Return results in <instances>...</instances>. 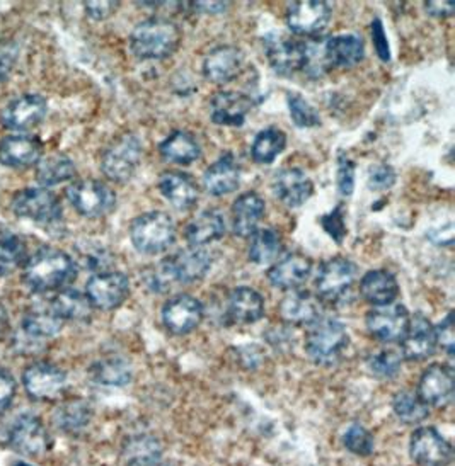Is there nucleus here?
I'll return each instance as SVG.
<instances>
[{
	"label": "nucleus",
	"instance_id": "obj_1",
	"mask_svg": "<svg viewBox=\"0 0 455 466\" xmlns=\"http://www.w3.org/2000/svg\"><path fill=\"white\" fill-rule=\"evenodd\" d=\"M212 268V255L203 247H188L166 257L159 266L149 271L147 283L154 293H166L172 284L201 281Z\"/></svg>",
	"mask_w": 455,
	"mask_h": 466
},
{
	"label": "nucleus",
	"instance_id": "obj_2",
	"mask_svg": "<svg viewBox=\"0 0 455 466\" xmlns=\"http://www.w3.org/2000/svg\"><path fill=\"white\" fill-rule=\"evenodd\" d=\"M75 276L71 255L55 247H42L29 257L24 266V283L34 293H46L63 288Z\"/></svg>",
	"mask_w": 455,
	"mask_h": 466
},
{
	"label": "nucleus",
	"instance_id": "obj_3",
	"mask_svg": "<svg viewBox=\"0 0 455 466\" xmlns=\"http://www.w3.org/2000/svg\"><path fill=\"white\" fill-rule=\"evenodd\" d=\"M181 44V29L169 19L150 17L139 23L130 34V50L140 60L171 57Z\"/></svg>",
	"mask_w": 455,
	"mask_h": 466
},
{
	"label": "nucleus",
	"instance_id": "obj_4",
	"mask_svg": "<svg viewBox=\"0 0 455 466\" xmlns=\"http://www.w3.org/2000/svg\"><path fill=\"white\" fill-rule=\"evenodd\" d=\"M350 336L336 319H319L305 338V353L319 366L336 365L348 349Z\"/></svg>",
	"mask_w": 455,
	"mask_h": 466
},
{
	"label": "nucleus",
	"instance_id": "obj_5",
	"mask_svg": "<svg viewBox=\"0 0 455 466\" xmlns=\"http://www.w3.org/2000/svg\"><path fill=\"white\" fill-rule=\"evenodd\" d=\"M130 239L140 254H160L176 241V225L168 213H143L131 222Z\"/></svg>",
	"mask_w": 455,
	"mask_h": 466
},
{
	"label": "nucleus",
	"instance_id": "obj_6",
	"mask_svg": "<svg viewBox=\"0 0 455 466\" xmlns=\"http://www.w3.org/2000/svg\"><path fill=\"white\" fill-rule=\"evenodd\" d=\"M356 283V266L346 257H333L321 264L315 276V293L321 303H346Z\"/></svg>",
	"mask_w": 455,
	"mask_h": 466
},
{
	"label": "nucleus",
	"instance_id": "obj_7",
	"mask_svg": "<svg viewBox=\"0 0 455 466\" xmlns=\"http://www.w3.org/2000/svg\"><path fill=\"white\" fill-rule=\"evenodd\" d=\"M142 160V143L133 133L118 137L101 157V170L113 183L125 184L135 176Z\"/></svg>",
	"mask_w": 455,
	"mask_h": 466
},
{
	"label": "nucleus",
	"instance_id": "obj_8",
	"mask_svg": "<svg viewBox=\"0 0 455 466\" xmlns=\"http://www.w3.org/2000/svg\"><path fill=\"white\" fill-rule=\"evenodd\" d=\"M13 212L38 225H55L62 218V204L52 191L44 187H28L15 193Z\"/></svg>",
	"mask_w": 455,
	"mask_h": 466
},
{
	"label": "nucleus",
	"instance_id": "obj_9",
	"mask_svg": "<svg viewBox=\"0 0 455 466\" xmlns=\"http://www.w3.org/2000/svg\"><path fill=\"white\" fill-rule=\"evenodd\" d=\"M67 199L71 201L73 210L87 216L100 218L113 212L116 195L110 185L94 179L77 181L67 187Z\"/></svg>",
	"mask_w": 455,
	"mask_h": 466
},
{
	"label": "nucleus",
	"instance_id": "obj_10",
	"mask_svg": "<svg viewBox=\"0 0 455 466\" xmlns=\"http://www.w3.org/2000/svg\"><path fill=\"white\" fill-rule=\"evenodd\" d=\"M130 295L127 274L118 271H106L94 274L86 284V297L94 309L114 310Z\"/></svg>",
	"mask_w": 455,
	"mask_h": 466
},
{
	"label": "nucleus",
	"instance_id": "obj_11",
	"mask_svg": "<svg viewBox=\"0 0 455 466\" xmlns=\"http://www.w3.org/2000/svg\"><path fill=\"white\" fill-rule=\"evenodd\" d=\"M265 53L271 69L280 75L304 71L305 42L285 36L282 33H270L265 38Z\"/></svg>",
	"mask_w": 455,
	"mask_h": 466
},
{
	"label": "nucleus",
	"instance_id": "obj_12",
	"mask_svg": "<svg viewBox=\"0 0 455 466\" xmlns=\"http://www.w3.org/2000/svg\"><path fill=\"white\" fill-rule=\"evenodd\" d=\"M410 454L420 466H447L452 461V446L435 427H420L411 434Z\"/></svg>",
	"mask_w": 455,
	"mask_h": 466
},
{
	"label": "nucleus",
	"instance_id": "obj_13",
	"mask_svg": "<svg viewBox=\"0 0 455 466\" xmlns=\"http://www.w3.org/2000/svg\"><path fill=\"white\" fill-rule=\"evenodd\" d=\"M410 311L402 303L373 307L365 317L370 334L381 342H398L410 325Z\"/></svg>",
	"mask_w": 455,
	"mask_h": 466
},
{
	"label": "nucleus",
	"instance_id": "obj_14",
	"mask_svg": "<svg viewBox=\"0 0 455 466\" xmlns=\"http://www.w3.org/2000/svg\"><path fill=\"white\" fill-rule=\"evenodd\" d=\"M286 26L299 36L319 34L331 19V5L323 0H300L288 4Z\"/></svg>",
	"mask_w": 455,
	"mask_h": 466
},
{
	"label": "nucleus",
	"instance_id": "obj_15",
	"mask_svg": "<svg viewBox=\"0 0 455 466\" xmlns=\"http://www.w3.org/2000/svg\"><path fill=\"white\" fill-rule=\"evenodd\" d=\"M454 390V369L447 365H431L423 371L416 394L427 405L443 409L452 404Z\"/></svg>",
	"mask_w": 455,
	"mask_h": 466
},
{
	"label": "nucleus",
	"instance_id": "obj_16",
	"mask_svg": "<svg viewBox=\"0 0 455 466\" xmlns=\"http://www.w3.org/2000/svg\"><path fill=\"white\" fill-rule=\"evenodd\" d=\"M9 441L13 450L29 458H38L50 450L52 446V439L48 431L44 429V423L34 417L24 414L15 421Z\"/></svg>",
	"mask_w": 455,
	"mask_h": 466
},
{
	"label": "nucleus",
	"instance_id": "obj_17",
	"mask_svg": "<svg viewBox=\"0 0 455 466\" xmlns=\"http://www.w3.org/2000/svg\"><path fill=\"white\" fill-rule=\"evenodd\" d=\"M203 315L205 310L199 300L191 295H178L166 301L162 322L174 336H186L201 324Z\"/></svg>",
	"mask_w": 455,
	"mask_h": 466
},
{
	"label": "nucleus",
	"instance_id": "obj_18",
	"mask_svg": "<svg viewBox=\"0 0 455 466\" xmlns=\"http://www.w3.org/2000/svg\"><path fill=\"white\" fill-rule=\"evenodd\" d=\"M46 114V100L38 94H24L11 100L0 113V121L7 129L28 131L38 127Z\"/></svg>",
	"mask_w": 455,
	"mask_h": 466
},
{
	"label": "nucleus",
	"instance_id": "obj_19",
	"mask_svg": "<svg viewBox=\"0 0 455 466\" xmlns=\"http://www.w3.org/2000/svg\"><path fill=\"white\" fill-rule=\"evenodd\" d=\"M23 383L34 400H55L63 394L67 376L60 367L48 363H36L24 371Z\"/></svg>",
	"mask_w": 455,
	"mask_h": 466
},
{
	"label": "nucleus",
	"instance_id": "obj_20",
	"mask_svg": "<svg viewBox=\"0 0 455 466\" xmlns=\"http://www.w3.org/2000/svg\"><path fill=\"white\" fill-rule=\"evenodd\" d=\"M437 351L435 328L425 315H414L410 319L408 330L401 339V356L408 361H425Z\"/></svg>",
	"mask_w": 455,
	"mask_h": 466
},
{
	"label": "nucleus",
	"instance_id": "obj_21",
	"mask_svg": "<svg viewBox=\"0 0 455 466\" xmlns=\"http://www.w3.org/2000/svg\"><path fill=\"white\" fill-rule=\"evenodd\" d=\"M244 65V53L241 48L232 44H220L210 50L203 60V75L214 84L232 82Z\"/></svg>",
	"mask_w": 455,
	"mask_h": 466
},
{
	"label": "nucleus",
	"instance_id": "obj_22",
	"mask_svg": "<svg viewBox=\"0 0 455 466\" xmlns=\"http://www.w3.org/2000/svg\"><path fill=\"white\" fill-rule=\"evenodd\" d=\"M275 198L280 199L288 208H300L314 195V183L311 177L297 167L282 169L273 179Z\"/></svg>",
	"mask_w": 455,
	"mask_h": 466
},
{
	"label": "nucleus",
	"instance_id": "obj_23",
	"mask_svg": "<svg viewBox=\"0 0 455 466\" xmlns=\"http://www.w3.org/2000/svg\"><path fill=\"white\" fill-rule=\"evenodd\" d=\"M251 109L253 100L236 90H220L210 100V118L218 127H242Z\"/></svg>",
	"mask_w": 455,
	"mask_h": 466
},
{
	"label": "nucleus",
	"instance_id": "obj_24",
	"mask_svg": "<svg viewBox=\"0 0 455 466\" xmlns=\"http://www.w3.org/2000/svg\"><path fill=\"white\" fill-rule=\"evenodd\" d=\"M313 271V261L300 252H290L273 264L268 271L271 286L282 291L299 290Z\"/></svg>",
	"mask_w": 455,
	"mask_h": 466
},
{
	"label": "nucleus",
	"instance_id": "obj_25",
	"mask_svg": "<svg viewBox=\"0 0 455 466\" xmlns=\"http://www.w3.org/2000/svg\"><path fill=\"white\" fill-rule=\"evenodd\" d=\"M44 145L38 137L11 135L0 142V162L7 167L26 169L42 160Z\"/></svg>",
	"mask_w": 455,
	"mask_h": 466
},
{
	"label": "nucleus",
	"instance_id": "obj_26",
	"mask_svg": "<svg viewBox=\"0 0 455 466\" xmlns=\"http://www.w3.org/2000/svg\"><path fill=\"white\" fill-rule=\"evenodd\" d=\"M159 191L172 208L186 212L198 203V185L185 172L169 170L159 177Z\"/></svg>",
	"mask_w": 455,
	"mask_h": 466
},
{
	"label": "nucleus",
	"instance_id": "obj_27",
	"mask_svg": "<svg viewBox=\"0 0 455 466\" xmlns=\"http://www.w3.org/2000/svg\"><path fill=\"white\" fill-rule=\"evenodd\" d=\"M324 57L329 69H352L365 57V43L356 33L336 34L324 42Z\"/></svg>",
	"mask_w": 455,
	"mask_h": 466
},
{
	"label": "nucleus",
	"instance_id": "obj_28",
	"mask_svg": "<svg viewBox=\"0 0 455 466\" xmlns=\"http://www.w3.org/2000/svg\"><path fill=\"white\" fill-rule=\"evenodd\" d=\"M265 210L266 204L257 193H244L232 203V232L242 239L251 237L257 232L259 222L263 220Z\"/></svg>",
	"mask_w": 455,
	"mask_h": 466
},
{
	"label": "nucleus",
	"instance_id": "obj_29",
	"mask_svg": "<svg viewBox=\"0 0 455 466\" xmlns=\"http://www.w3.org/2000/svg\"><path fill=\"white\" fill-rule=\"evenodd\" d=\"M241 184V169L232 154H226L203 174V187L212 196H226L237 191Z\"/></svg>",
	"mask_w": 455,
	"mask_h": 466
},
{
	"label": "nucleus",
	"instance_id": "obj_30",
	"mask_svg": "<svg viewBox=\"0 0 455 466\" xmlns=\"http://www.w3.org/2000/svg\"><path fill=\"white\" fill-rule=\"evenodd\" d=\"M321 300L309 291L294 290L280 303V317L288 325H313L321 319Z\"/></svg>",
	"mask_w": 455,
	"mask_h": 466
},
{
	"label": "nucleus",
	"instance_id": "obj_31",
	"mask_svg": "<svg viewBox=\"0 0 455 466\" xmlns=\"http://www.w3.org/2000/svg\"><path fill=\"white\" fill-rule=\"evenodd\" d=\"M360 295L373 307H385L399 297L396 276L387 269L369 271L360 281Z\"/></svg>",
	"mask_w": 455,
	"mask_h": 466
},
{
	"label": "nucleus",
	"instance_id": "obj_32",
	"mask_svg": "<svg viewBox=\"0 0 455 466\" xmlns=\"http://www.w3.org/2000/svg\"><path fill=\"white\" fill-rule=\"evenodd\" d=\"M228 313L237 324H255L265 315V298L249 286H239L228 295Z\"/></svg>",
	"mask_w": 455,
	"mask_h": 466
},
{
	"label": "nucleus",
	"instance_id": "obj_33",
	"mask_svg": "<svg viewBox=\"0 0 455 466\" xmlns=\"http://www.w3.org/2000/svg\"><path fill=\"white\" fill-rule=\"evenodd\" d=\"M226 233V220L217 210H205L191 218L186 225V241L191 247H203L220 241Z\"/></svg>",
	"mask_w": 455,
	"mask_h": 466
},
{
	"label": "nucleus",
	"instance_id": "obj_34",
	"mask_svg": "<svg viewBox=\"0 0 455 466\" xmlns=\"http://www.w3.org/2000/svg\"><path fill=\"white\" fill-rule=\"evenodd\" d=\"M159 152L166 162H171L176 166H189L198 160L201 147L191 133L178 129L159 145Z\"/></svg>",
	"mask_w": 455,
	"mask_h": 466
},
{
	"label": "nucleus",
	"instance_id": "obj_35",
	"mask_svg": "<svg viewBox=\"0 0 455 466\" xmlns=\"http://www.w3.org/2000/svg\"><path fill=\"white\" fill-rule=\"evenodd\" d=\"M162 444L152 434H137L125 441L121 458L127 466H156L162 458Z\"/></svg>",
	"mask_w": 455,
	"mask_h": 466
},
{
	"label": "nucleus",
	"instance_id": "obj_36",
	"mask_svg": "<svg viewBox=\"0 0 455 466\" xmlns=\"http://www.w3.org/2000/svg\"><path fill=\"white\" fill-rule=\"evenodd\" d=\"M62 327H63V320L52 305L33 307L24 315V320H23L24 332L33 339L53 338L57 336Z\"/></svg>",
	"mask_w": 455,
	"mask_h": 466
},
{
	"label": "nucleus",
	"instance_id": "obj_37",
	"mask_svg": "<svg viewBox=\"0 0 455 466\" xmlns=\"http://www.w3.org/2000/svg\"><path fill=\"white\" fill-rule=\"evenodd\" d=\"M75 176V166L71 158L62 154L42 158L36 166V181L42 187H53L58 184L67 183Z\"/></svg>",
	"mask_w": 455,
	"mask_h": 466
},
{
	"label": "nucleus",
	"instance_id": "obj_38",
	"mask_svg": "<svg viewBox=\"0 0 455 466\" xmlns=\"http://www.w3.org/2000/svg\"><path fill=\"white\" fill-rule=\"evenodd\" d=\"M282 251H284V243L280 235L271 228H263V230H257L251 235L247 255H249V261L255 262L257 266H265L273 262L278 255L282 254Z\"/></svg>",
	"mask_w": 455,
	"mask_h": 466
},
{
	"label": "nucleus",
	"instance_id": "obj_39",
	"mask_svg": "<svg viewBox=\"0 0 455 466\" xmlns=\"http://www.w3.org/2000/svg\"><path fill=\"white\" fill-rule=\"evenodd\" d=\"M50 305L55 309L63 322L65 320L82 322L91 317V311H92V305L89 303L86 295L72 288L58 291L57 297L52 300Z\"/></svg>",
	"mask_w": 455,
	"mask_h": 466
},
{
	"label": "nucleus",
	"instance_id": "obj_40",
	"mask_svg": "<svg viewBox=\"0 0 455 466\" xmlns=\"http://www.w3.org/2000/svg\"><path fill=\"white\" fill-rule=\"evenodd\" d=\"M91 376L94 382L106 386H125L131 382L133 371L123 357H106L92 366Z\"/></svg>",
	"mask_w": 455,
	"mask_h": 466
},
{
	"label": "nucleus",
	"instance_id": "obj_41",
	"mask_svg": "<svg viewBox=\"0 0 455 466\" xmlns=\"http://www.w3.org/2000/svg\"><path fill=\"white\" fill-rule=\"evenodd\" d=\"M286 147V135L282 129L271 127L259 131L251 147V157L257 164H271Z\"/></svg>",
	"mask_w": 455,
	"mask_h": 466
},
{
	"label": "nucleus",
	"instance_id": "obj_42",
	"mask_svg": "<svg viewBox=\"0 0 455 466\" xmlns=\"http://www.w3.org/2000/svg\"><path fill=\"white\" fill-rule=\"evenodd\" d=\"M91 417H92V412L86 402L71 400L58 407L57 414L53 415V421L58 425V429L73 434L86 429L87 424L91 423Z\"/></svg>",
	"mask_w": 455,
	"mask_h": 466
},
{
	"label": "nucleus",
	"instance_id": "obj_43",
	"mask_svg": "<svg viewBox=\"0 0 455 466\" xmlns=\"http://www.w3.org/2000/svg\"><path fill=\"white\" fill-rule=\"evenodd\" d=\"M392 409L401 423L420 424L428 417V405L416 392L402 390L392 398Z\"/></svg>",
	"mask_w": 455,
	"mask_h": 466
},
{
	"label": "nucleus",
	"instance_id": "obj_44",
	"mask_svg": "<svg viewBox=\"0 0 455 466\" xmlns=\"http://www.w3.org/2000/svg\"><path fill=\"white\" fill-rule=\"evenodd\" d=\"M26 247L19 235L9 230H0V278L15 272L24 261Z\"/></svg>",
	"mask_w": 455,
	"mask_h": 466
},
{
	"label": "nucleus",
	"instance_id": "obj_45",
	"mask_svg": "<svg viewBox=\"0 0 455 466\" xmlns=\"http://www.w3.org/2000/svg\"><path fill=\"white\" fill-rule=\"evenodd\" d=\"M75 254H77V262L84 269L89 271H98L106 272V269L111 266L113 257L110 254V251L106 247H102L98 242H82L75 247Z\"/></svg>",
	"mask_w": 455,
	"mask_h": 466
},
{
	"label": "nucleus",
	"instance_id": "obj_46",
	"mask_svg": "<svg viewBox=\"0 0 455 466\" xmlns=\"http://www.w3.org/2000/svg\"><path fill=\"white\" fill-rule=\"evenodd\" d=\"M286 104H288L290 118L295 127L315 128L321 125V116L317 113V109L300 94H288Z\"/></svg>",
	"mask_w": 455,
	"mask_h": 466
},
{
	"label": "nucleus",
	"instance_id": "obj_47",
	"mask_svg": "<svg viewBox=\"0 0 455 466\" xmlns=\"http://www.w3.org/2000/svg\"><path fill=\"white\" fill-rule=\"evenodd\" d=\"M401 363H402V356L392 349H384V351L372 354L367 361L372 375L377 378H382V380L394 378L401 369Z\"/></svg>",
	"mask_w": 455,
	"mask_h": 466
},
{
	"label": "nucleus",
	"instance_id": "obj_48",
	"mask_svg": "<svg viewBox=\"0 0 455 466\" xmlns=\"http://www.w3.org/2000/svg\"><path fill=\"white\" fill-rule=\"evenodd\" d=\"M343 444L356 456H370L375 450V441L369 431L360 424H352L343 434Z\"/></svg>",
	"mask_w": 455,
	"mask_h": 466
},
{
	"label": "nucleus",
	"instance_id": "obj_49",
	"mask_svg": "<svg viewBox=\"0 0 455 466\" xmlns=\"http://www.w3.org/2000/svg\"><path fill=\"white\" fill-rule=\"evenodd\" d=\"M396 170L389 164H373L367 174V185L372 191H387L396 184Z\"/></svg>",
	"mask_w": 455,
	"mask_h": 466
},
{
	"label": "nucleus",
	"instance_id": "obj_50",
	"mask_svg": "<svg viewBox=\"0 0 455 466\" xmlns=\"http://www.w3.org/2000/svg\"><path fill=\"white\" fill-rule=\"evenodd\" d=\"M355 162L350 157L340 156L338 158V174H336V184L338 191L344 198H350L355 191Z\"/></svg>",
	"mask_w": 455,
	"mask_h": 466
},
{
	"label": "nucleus",
	"instance_id": "obj_51",
	"mask_svg": "<svg viewBox=\"0 0 455 466\" xmlns=\"http://www.w3.org/2000/svg\"><path fill=\"white\" fill-rule=\"evenodd\" d=\"M321 225L331 235V239L336 243H343V239L346 237V225H344V213L343 206H336L331 213L324 214L321 218Z\"/></svg>",
	"mask_w": 455,
	"mask_h": 466
},
{
	"label": "nucleus",
	"instance_id": "obj_52",
	"mask_svg": "<svg viewBox=\"0 0 455 466\" xmlns=\"http://www.w3.org/2000/svg\"><path fill=\"white\" fill-rule=\"evenodd\" d=\"M435 328V339H437V346H440L441 349L449 356L454 354L455 349V325H454V313L450 311L440 324Z\"/></svg>",
	"mask_w": 455,
	"mask_h": 466
},
{
	"label": "nucleus",
	"instance_id": "obj_53",
	"mask_svg": "<svg viewBox=\"0 0 455 466\" xmlns=\"http://www.w3.org/2000/svg\"><path fill=\"white\" fill-rule=\"evenodd\" d=\"M370 34H372V42L375 46V53L377 57L381 58L384 63L391 62V46H389V40L385 34L384 24L379 17H375L370 24Z\"/></svg>",
	"mask_w": 455,
	"mask_h": 466
},
{
	"label": "nucleus",
	"instance_id": "obj_54",
	"mask_svg": "<svg viewBox=\"0 0 455 466\" xmlns=\"http://www.w3.org/2000/svg\"><path fill=\"white\" fill-rule=\"evenodd\" d=\"M15 395V376L5 371V369H0V412L4 409H7L13 402V398Z\"/></svg>",
	"mask_w": 455,
	"mask_h": 466
},
{
	"label": "nucleus",
	"instance_id": "obj_55",
	"mask_svg": "<svg viewBox=\"0 0 455 466\" xmlns=\"http://www.w3.org/2000/svg\"><path fill=\"white\" fill-rule=\"evenodd\" d=\"M118 5H120V2H86V11L92 19L102 21L108 15L113 14L114 11L118 9Z\"/></svg>",
	"mask_w": 455,
	"mask_h": 466
},
{
	"label": "nucleus",
	"instance_id": "obj_56",
	"mask_svg": "<svg viewBox=\"0 0 455 466\" xmlns=\"http://www.w3.org/2000/svg\"><path fill=\"white\" fill-rule=\"evenodd\" d=\"M15 44H0V81L7 79L15 63Z\"/></svg>",
	"mask_w": 455,
	"mask_h": 466
},
{
	"label": "nucleus",
	"instance_id": "obj_57",
	"mask_svg": "<svg viewBox=\"0 0 455 466\" xmlns=\"http://www.w3.org/2000/svg\"><path fill=\"white\" fill-rule=\"evenodd\" d=\"M425 11L435 19H445L454 14V2H427Z\"/></svg>",
	"mask_w": 455,
	"mask_h": 466
},
{
	"label": "nucleus",
	"instance_id": "obj_58",
	"mask_svg": "<svg viewBox=\"0 0 455 466\" xmlns=\"http://www.w3.org/2000/svg\"><path fill=\"white\" fill-rule=\"evenodd\" d=\"M195 5H197L198 9L208 11V13H220V11L226 9L228 4H224V2H198V4H195Z\"/></svg>",
	"mask_w": 455,
	"mask_h": 466
},
{
	"label": "nucleus",
	"instance_id": "obj_59",
	"mask_svg": "<svg viewBox=\"0 0 455 466\" xmlns=\"http://www.w3.org/2000/svg\"><path fill=\"white\" fill-rule=\"evenodd\" d=\"M7 325H9V319H7V311L2 307L0 303V336L7 330Z\"/></svg>",
	"mask_w": 455,
	"mask_h": 466
},
{
	"label": "nucleus",
	"instance_id": "obj_60",
	"mask_svg": "<svg viewBox=\"0 0 455 466\" xmlns=\"http://www.w3.org/2000/svg\"><path fill=\"white\" fill-rule=\"evenodd\" d=\"M156 466H178V465H176V463H171V461H169V463H157Z\"/></svg>",
	"mask_w": 455,
	"mask_h": 466
},
{
	"label": "nucleus",
	"instance_id": "obj_61",
	"mask_svg": "<svg viewBox=\"0 0 455 466\" xmlns=\"http://www.w3.org/2000/svg\"><path fill=\"white\" fill-rule=\"evenodd\" d=\"M15 466H31L28 463H24V461H17Z\"/></svg>",
	"mask_w": 455,
	"mask_h": 466
}]
</instances>
